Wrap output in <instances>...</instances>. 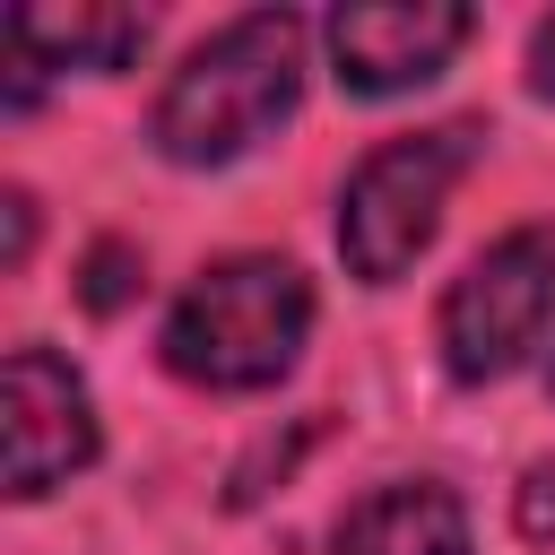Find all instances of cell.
<instances>
[{"label": "cell", "instance_id": "cell-1", "mask_svg": "<svg viewBox=\"0 0 555 555\" xmlns=\"http://www.w3.org/2000/svg\"><path fill=\"white\" fill-rule=\"evenodd\" d=\"M304 87V17L295 9H251L225 17L208 43L182 52V69L147 104V139L173 165H225L251 139H269L295 113Z\"/></svg>", "mask_w": 555, "mask_h": 555}, {"label": "cell", "instance_id": "cell-2", "mask_svg": "<svg viewBox=\"0 0 555 555\" xmlns=\"http://www.w3.org/2000/svg\"><path fill=\"white\" fill-rule=\"evenodd\" d=\"M312 338V278L278 251H234L165 312V364L199 390H269Z\"/></svg>", "mask_w": 555, "mask_h": 555}, {"label": "cell", "instance_id": "cell-3", "mask_svg": "<svg viewBox=\"0 0 555 555\" xmlns=\"http://www.w3.org/2000/svg\"><path fill=\"white\" fill-rule=\"evenodd\" d=\"M477 147H486V121H434V130H399L373 156H356L338 191V260L364 286L408 278L416 251L442 234V199L460 191Z\"/></svg>", "mask_w": 555, "mask_h": 555}, {"label": "cell", "instance_id": "cell-4", "mask_svg": "<svg viewBox=\"0 0 555 555\" xmlns=\"http://www.w3.org/2000/svg\"><path fill=\"white\" fill-rule=\"evenodd\" d=\"M555 312V217H529L494 234L442 295V364L451 382H503Z\"/></svg>", "mask_w": 555, "mask_h": 555}, {"label": "cell", "instance_id": "cell-5", "mask_svg": "<svg viewBox=\"0 0 555 555\" xmlns=\"http://www.w3.org/2000/svg\"><path fill=\"white\" fill-rule=\"evenodd\" d=\"M0 434H9V494H17V503L69 486V477L95 468V451H104L95 399H87V382H78L52 347H9V373H0Z\"/></svg>", "mask_w": 555, "mask_h": 555}, {"label": "cell", "instance_id": "cell-6", "mask_svg": "<svg viewBox=\"0 0 555 555\" xmlns=\"http://www.w3.org/2000/svg\"><path fill=\"white\" fill-rule=\"evenodd\" d=\"M477 35L460 0H356L330 9V69L347 95H399L451 69V52Z\"/></svg>", "mask_w": 555, "mask_h": 555}, {"label": "cell", "instance_id": "cell-7", "mask_svg": "<svg viewBox=\"0 0 555 555\" xmlns=\"http://www.w3.org/2000/svg\"><path fill=\"white\" fill-rule=\"evenodd\" d=\"M9 113L35 104L43 69H130L147 43L139 9H9Z\"/></svg>", "mask_w": 555, "mask_h": 555}, {"label": "cell", "instance_id": "cell-8", "mask_svg": "<svg viewBox=\"0 0 555 555\" xmlns=\"http://www.w3.org/2000/svg\"><path fill=\"white\" fill-rule=\"evenodd\" d=\"M330 555H477V546H468V512H460L451 486L399 477V486H373L338 520Z\"/></svg>", "mask_w": 555, "mask_h": 555}, {"label": "cell", "instance_id": "cell-9", "mask_svg": "<svg viewBox=\"0 0 555 555\" xmlns=\"http://www.w3.org/2000/svg\"><path fill=\"white\" fill-rule=\"evenodd\" d=\"M121 295H130V243H95V260H87V304L113 312Z\"/></svg>", "mask_w": 555, "mask_h": 555}, {"label": "cell", "instance_id": "cell-10", "mask_svg": "<svg viewBox=\"0 0 555 555\" xmlns=\"http://www.w3.org/2000/svg\"><path fill=\"white\" fill-rule=\"evenodd\" d=\"M520 529H529V538H555V460H538V468L520 477Z\"/></svg>", "mask_w": 555, "mask_h": 555}, {"label": "cell", "instance_id": "cell-11", "mask_svg": "<svg viewBox=\"0 0 555 555\" xmlns=\"http://www.w3.org/2000/svg\"><path fill=\"white\" fill-rule=\"evenodd\" d=\"M529 87L555 104V17H538V26H529Z\"/></svg>", "mask_w": 555, "mask_h": 555}, {"label": "cell", "instance_id": "cell-12", "mask_svg": "<svg viewBox=\"0 0 555 555\" xmlns=\"http://www.w3.org/2000/svg\"><path fill=\"white\" fill-rule=\"evenodd\" d=\"M0 208H9V269H26V243H35V199H26V191H9Z\"/></svg>", "mask_w": 555, "mask_h": 555}, {"label": "cell", "instance_id": "cell-13", "mask_svg": "<svg viewBox=\"0 0 555 555\" xmlns=\"http://www.w3.org/2000/svg\"><path fill=\"white\" fill-rule=\"evenodd\" d=\"M546 390H555V356H546Z\"/></svg>", "mask_w": 555, "mask_h": 555}]
</instances>
